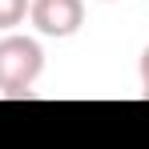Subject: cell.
<instances>
[{"label": "cell", "instance_id": "obj_1", "mask_svg": "<svg viewBox=\"0 0 149 149\" xmlns=\"http://www.w3.org/2000/svg\"><path fill=\"white\" fill-rule=\"evenodd\" d=\"M45 69V52L32 36H4L0 40V93L4 97H20L36 85V77Z\"/></svg>", "mask_w": 149, "mask_h": 149}, {"label": "cell", "instance_id": "obj_2", "mask_svg": "<svg viewBox=\"0 0 149 149\" xmlns=\"http://www.w3.org/2000/svg\"><path fill=\"white\" fill-rule=\"evenodd\" d=\"M28 16L40 36H73L85 24V4L81 0H32Z\"/></svg>", "mask_w": 149, "mask_h": 149}, {"label": "cell", "instance_id": "obj_3", "mask_svg": "<svg viewBox=\"0 0 149 149\" xmlns=\"http://www.w3.org/2000/svg\"><path fill=\"white\" fill-rule=\"evenodd\" d=\"M28 4L32 0H0V28H16L28 16Z\"/></svg>", "mask_w": 149, "mask_h": 149}, {"label": "cell", "instance_id": "obj_4", "mask_svg": "<svg viewBox=\"0 0 149 149\" xmlns=\"http://www.w3.org/2000/svg\"><path fill=\"white\" fill-rule=\"evenodd\" d=\"M141 93H145V101H149V49L141 52Z\"/></svg>", "mask_w": 149, "mask_h": 149}]
</instances>
